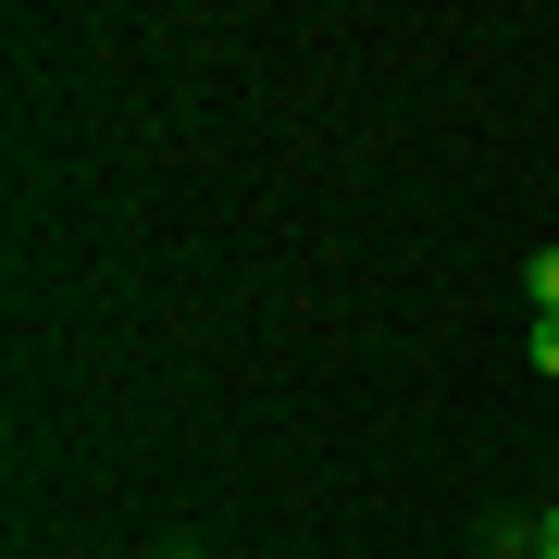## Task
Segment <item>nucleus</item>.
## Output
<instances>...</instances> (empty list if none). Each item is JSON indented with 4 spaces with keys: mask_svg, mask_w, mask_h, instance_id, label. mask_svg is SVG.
Instances as JSON below:
<instances>
[{
    "mask_svg": "<svg viewBox=\"0 0 559 559\" xmlns=\"http://www.w3.org/2000/svg\"><path fill=\"white\" fill-rule=\"evenodd\" d=\"M522 348H535V373H559V311H535V336H522Z\"/></svg>",
    "mask_w": 559,
    "mask_h": 559,
    "instance_id": "nucleus-1",
    "label": "nucleus"
},
{
    "mask_svg": "<svg viewBox=\"0 0 559 559\" xmlns=\"http://www.w3.org/2000/svg\"><path fill=\"white\" fill-rule=\"evenodd\" d=\"M535 311H559V249H535Z\"/></svg>",
    "mask_w": 559,
    "mask_h": 559,
    "instance_id": "nucleus-2",
    "label": "nucleus"
},
{
    "mask_svg": "<svg viewBox=\"0 0 559 559\" xmlns=\"http://www.w3.org/2000/svg\"><path fill=\"white\" fill-rule=\"evenodd\" d=\"M535 559H559V510H547V522H535Z\"/></svg>",
    "mask_w": 559,
    "mask_h": 559,
    "instance_id": "nucleus-3",
    "label": "nucleus"
}]
</instances>
